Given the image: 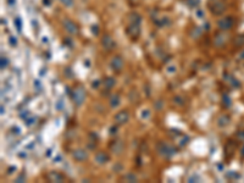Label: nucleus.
<instances>
[{
    "instance_id": "obj_5",
    "label": "nucleus",
    "mask_w": 244,
    "mask_h": 183,
    "mask_svg": "<svg viewBox=\"0 0 244 183\" xmlns=\"http://www.w3.org/2000/svg\"><path fill=\"white\" fill-rule=\"evenodd\" d=\"M226 10V6L225 4L221 1V0H217V1H214L211 5H210V11L216 15V16H220V15H222Z\"/></svg>"
},
{
    "instance_id": "obj_44",
    "label": "nucleus",
    "mask_w": 244,
    "mask_h": 183,
    "mask_svg": "<svg viewBox=\"0 0 244 183\" xmlns=\"http://www.w3.org/2000/svg\"><path fill=\"white\" fill-rule=\"evenodd\" d=\"M60 159H61V156H56V159H55V161H60Z\"/></svg>"
},
{
    "instance_id": "obj_34",
    "label": "nucleus",
    "mask_w": 244,
    "mask_h": 183,
    "mask_svg": "<svg viewBox=\"0 0 244 183\" xmlns=\"http://www.w3.org/2000/svg\"><path fill=\"white\" fill-rule=\"evenodd\" d=\"M167 72H168V73H175V72H176V66H175V65L168 66V67H167Z\"/></svg>"
},
{
    "instance_id": "obj_32",
    "label": "nucleus",
    "mask_w": 244,
    "mask_h": 183,
    "mask_svg": "<svg viewBox=\"0 0 244 183\" xmlns=\"http://www.w3.org/2000/svg\"><path fill=\"white\" fill-rule=\"evenodd\" d=\"M197 17L198 18H203L204 17V11L202 9H197Z\"/></svg>"
},
{
    "instance_id": "obj_31",
    "label": "nucleus",
    "mask_w": 244,
    "mask_h": 183,
    "mask_svg": "<svg viewBox=\"0 0 244 183\" xmlns=\"http://www.w3.org/2000/svg\"><path fill=\"white\" fill-rule=\"evenodd\" d=\"M223 104H225L226 108H228V106H231V99L228 98L227 95H225V96H223Z\"/></svg>"
},
{
    "instance_id": "obj_36",
    "label": "nucleus",
    "mask_w": 244,
    "mask_h": 183,
    "mask_svg": "<svg viewBox=\"0 0 244 183\" xmlns=\"http://www.w3.org/2000/svg\"><path fill=\"white\" fill-rule=\"evenodd\" d=\"M99 83H100V81H94V82L92 83V87H93L94 89H97V88H99Z\"/></svg>"
},
{
    "instance_id": "obj_38",
    "label": "nucleus",
    "mask_w": 244,
    "mask_h": 183,
    "mask_svg": "<svg viewBox=\"0 0 244 183\" xmlns=\"http://www.w3.org/2000/svg\"><path fill=\"white\" fill-rule=\"evenodd\" d=\"M42 3L44 6H50L51 5V0H42Z\"/></svg>"
},
{
    "instance_id": "obj_33",
    "label": "nucleus",
    "mask_w": 244,
    "mask_h": 183,
    "mask_svg": "<svg viewBox=\"0 0 244 183\" xmlns=\"http://www.w3.org/2000/svg\"><path fill=\"white\" fill-rule=\"evenodd\" d=\"M117 126H119V125H117ZM117 126H111V127H110V134H111V135L116 134V132H117Z\"/></svg>"
},
{
    "instance_id": "obj_19",
    "label": "nucleus",
    "mask_w": 244,
    "mask_h": 183,
    "mask_svg": "<svg viewBox=\"0 0 244 183\" xmlns=\"http://www.w3.org/2000/svg\"><path fill=\"white\" fill-rule=\"evenodd\" d=\"M124 181H126V182H137V181H138V177L136 176L134 173H132V172H131V173H127V174L124 176Z\"/></svg>"
},
{
    "instance_id": "obj_29",
    "label": "nucleus",
    "mask_w": 244,
    "mask_h": 183,
    "mask_svg": "<svg viewBox=\"0 0 244 183\" xmlns=\"http://www.w3.org/2000/svg\"><path fill=\"white\" fill-rule=\"evenodd\" d=\"M13 22H15V25H16L17 29L21 30V26H22V21H21V18H20V17H16V18L13 20Z\"/></svg>"
},
{
    "instance_id": "obj_3",
    "label": "nucleus",
    "mask_w": 244,
    "mask_h": 183,
    "mask_svg": "<svg viewBox=\"0 0 244 183\" xmlns=\"http://www.w3.org/2000/svg\"><path fill=\"white\" fill-rule=\"evenodd\" d=\"M126 32H127L131 39L133 40L138 39V37L140 34V23H132V22H129V25L126 28Z\"/></svg>"
},
{
    "instance_id": "obj_4",
    "label": "nucleus",
    "mask_w": 244,
    "mask_h": 183,
    "mask_svg": "<svg viewBox=\"0 0 244 183\" xmlns=\"http://www.w3.org/2000/svg\"><path fill=\"white\" fill-rule=\"evenodd\" d=\"M234 25V20L233 17L231 16H225V17H221L219 21H217V27L221 29V30H228L231 29Z\"/></svg>"
},
{
    "instance_id": "obj_40",
    "label": "nucleus",
    "mask_w": 244,
    "mask_h": 183,
    "mask_svg": "<svg viewBox=\"0 0 244 183\" xmlns=\"http://www.w3.org/2000/svg\"><path fill=\"white\" fill-rule=\"evenodd\" d=\"M23 178H25V174H22V176H20V177H18L17 179H16V182H21V181L23 179Z\"/></svg>"
},
{
    "instance_id": "obj_16",
    "label": "nucleus",
    "mask_w": 244,
    "mask_h": 183,
    "mask_svg": "<svg viewBox=\"0 0 244 183\" xmlns=\"http://www.w3.org/2000/svg\"><path fill=\"white\" fill-rule=\"evenodd\" d=\"M227 42V37L226 34H217L215 37V45L216 47H222V45H225Z\"/></svg>"
},
{
    "instance_id": "obj_27",
    "label": "nucleus",
    "mask_w": 244,
    "mask_h": 183,
    "mask_svg": "<svg viewBox=\"0 0 244 183\" xmlns=\"http://www.w3.org/2000/svg\"><path fill=\"white\" fill-rule=\"evenodd\" d=\"M0 62H1V68L4 70V68L7 67V64H9V61H7V59L5 56H1V60H0Z\"/></svg>"
},
{
    "instance_id": "obj_17",
    "label": "nucleus",
    "mask_w": 244,
    "mask_h": 183,
    "mask_svg": "<svg viewBox=\"0 0 244 183\" xmlns=\"http://www.w3.org/2000/svg\"><path fill=\"white\" fill-rule=\"evenodd\" d=\"M230 117H228L227 115H221L219 118H217V125L220 127H226L228 123H230Z\"/></svg>"
},
{
    "instance_id": "obj_6",
    "label": "nucleus",
    "mask_w": 244,
    "mask_h": 183,
    "mask_svg": "<svg viewBox=\"0 0 244 183\" xmlns=\"http://www.w3.org/2000/svg\"><path fill=\"white\" fill-rule=\"evenodd\" d=\"M62 25H64V28L67 30V33L70 34H73V35H76L78 33V26L73 21L69 20V18H65L62 21Z\"/></svg>"
},
{
    "instance_id": "obj_15",
    "label": "nucleus",
    "mask_w": 244,
    "mask_h": 183,
    "mask_svg": "<svg viewBox=\"0 0 244 183\" xmlns=\"http://www.w3.org/2000/svg\"><path fill=\"white\" fill-rule=\"evenodd\" d=\"M110 106H111L112 109L117 108V106H120V103H121V99H120V95L119 94H112L110 96Z\"/></svg>"
},
{
    "instance_id": "obj_14",
    "label": "nucleus",
    "mask_w": 244,
    "mask_h": 183,
    "mask_svg": "<svg viewBox=\"0 0 244 183\" xmlns=\"http://www.w3.org/2000/svg\"><path fill=\"white\" fill-rule=\"evenodd\" d=\"M115 83H116V81L112 77H105L104 79H103L101 84L106 90H110V89H112V87L115 86Z\"/></svg>"
},
{
    "instance_id": "obj_37",
    "label": "nucleus",
    "mask_w": 244,
    "mask_h": 183,
    "mask_svg": "<svg viewBox=\"0 0 244 183\" xmlns=\"http://www.w3.org/2000/svg\"><path fill=\"white\" fill-rule=\"evenodd\" d=\"M162 101H156V104H155V108H156L158 110H160V109H162Z\"/></svg>"
},
{
    "instance_id": "obj_7",
    "label": "nucleus",
    "mask_w": 244,
    "mask_h": 183,
    "mask_svg": "<svg viewBox=\"0 0 244 183\" xmlns=\"http://www.w3.org/2000/svg\"><path fill=\"white\" fill-rule=\"evenodd\" d=\"M101 45H103V48H104L105 50L110 51V50L115 49L116 43H115V40L112 39V37H110L109 34H105L104 37L101 38Z\"/></svg>"
},
{
    "instance_id": "obj_8",
    "label": "nucleus",
    "mask_w": 244,
    "mask_h": 183,
    "mask_svg": "<svg viewBox=\"0 0 244 183\" xmlns=\"http://www.w3.org/2000/svg\"><path fill=\"white\" fill-rule=\"evenodd\" d=\"M110 67L112 68L115 72H120L122 68H123V60L120 55H115L110 62Z\"/></svg>"
},
{
    "instance_id": "obj_42",
    "label": "nucleus",
    "mask_w": 244,
    "mask_h": 183,
    "mask_svg": "<svg viewBox=\"0 0 244 183\" xmlns=\"http://www.w3.org/2000/svg\"><path fill=\"white\" fill-rule=\"evenodd\" d=\"M34 83H35V87H37V88H40V83H39L38 81H35Z\"/></svg>"
},
{
    "instance_id": "obj_23",
    "label": "nucleus",
    "mask_w": 244,
    "mask_h": 183,
    "mask_svg": "<svg viewBox=\"0 0 244 183\" xmlns=\"http://www.w3.org/2000/svg\"><path fill=\"white\" fill-rule=\"evenodd\" d=\"M9 44L11 45V47H16L17 45V38L15 35H10L9 37Z\"/></svg>"
},
{
    "instance_id": "obj_35",
    "label": "nucleus",
    "mask_w": 244,
    "mask_h": 183,
    "mask_svg": "<svg viewBox=\"0 0 244 183\" xmlns=\"http://www.w3.org/2000/svg\"><path fill=\"white\" fill-rule=\"evenodd\" d=\"M6 4L9 5L10 7H12V6L16 5V0H6Z\"/></svg>"
},
{
    "instance_id": "obj_18",
    "label": "nucleus",
    "mask_w": 244,
    "mask_h": 183,
    "mask_svg": "<svg viewBox=\"0 0 244 183\" xmlns=\"http://www.w3.org/2000/svg\"><path fill=\"white\" fill-rule=\"evenodd\" d=\"M129 22H132V23H142V16L137 12H132L129 15Z\"/></svg>"
},
{
    "instance_id": "obj_30",
    "label": "nucleus",
    "mask_w": 244,
    "mask_h": 183,
    "mask_svg": "<svg viewBox=\"0 0 244 183\" xmlns=\"http://www.w3.org/2000/svg\"><path fill=\"white\" fill-rule=\"evenodd\" d=\"M187 3H188V5H189V6L195 7V6H198V5H199V0H187Z\"/></svg>"
},
{
    "instance_id": "obj_39",
    "label": "nucleus",
    "mask_w": 244,
    "mask_h": 183,
    "mask_svg": "<svg viewBox=\"0 0 244 183\" xmlns=\"http://www.w3.org/2000/svg\"><path fill=\"white\" fill-rule=\"evenodd\" d=\"M11 129H12V132H15V131H16V134H20V133H21V129H20V128L17 127V126H16V127L13 126V127H12Z\"/></svg>"
},
{
    "instance_id": "obj_22",
    "label": "nucleus",
    "mask_w": 244,
    "mask_h": 183,
    "mask_svg": "<svg viewBox=\"0 0 244 183\" xmlns=\"http://www.w3.org/2000/svg\"><path fill=\"white\" fill-rule=\"evenodd\" d=\"M173 103L176 105H183L184 104V99L181 96V95H177L175 99H173Z\"/></svg>"
},
{
    "instance_id": "obj_10",
    "label": "nucleus",
    "mask_w": 244,
    "mask_h": 183,
    "mask_svg": "<svg viewBox=\"0 0 244 183\" xmlns=\"http://www.w3.org/2000/svg\"><path fill=\"white\" fill-rule=\"evenodd\" d=\"M72 157L75 159L76 161L82 162V161H86V160L88 159V152L84 149H76L72 152Z\"/></svg>"
},
{
    "instance_id": "obj_11",
    "label": "nucleus",
    "mask_w": 244,
    "mask_h": 183,
    "mask_svg": "<svg viewBox=\"0 0 244 183\" xmlns=\"http://www.w3.org/2000/svg\"><path fill=\"white\" fill-rule=\"evenodd\" d=\"M94 159H95V162H97L98 165H105L106 162H109V160H110L109 155L106 154V152H104V151L97 152Z\"/></svg>"
},
{
    "instance_id": "obj_43",
    "label": "nucleus",
    "mask_w": 244,
    "mask_h": 183,
    "mask_svg": "<svg viewBox=\"0 0 244 183\" xmlns=\"http://www.w3.org/2000/svg\"><path fill=\"white\" fill-rule=\"evenodd\" d=\"M42 42H43V43H44V42L47 43V42H48V38H47V37H45V38H43V39H42Z\"/></svg>"
},
{
    "instance_id": "obj_28",
    "label": "nucleus",
    "mask_w": 244,
    "mask_h": 183,
    "mask_svg": "<svg viewBox=\"0 0 244 183\" xmlns=\"http://www.w3.org/2000/svg\"><path fill=\"white\" fill-rule=\"evenodd\" d=\"M91 29H92V33H93L94 35H98V34H99V26H98V25H93Z\"/></svg>"
},
{
    "instance_id": "obj_41",
    "label": "nucleus",
    "mask_w": 244,
    "mask_h": 183,
    "mask_svg": "<svg viewBox=\"0 0 244 183\" xmlns=\"http://www.w3.org/2000/svg\"><path fill=\"white\" fill-rule=\"evenodd\" d=\"M239 59H242V60H244V51H242L240 54H239Z\"/></svg>"
},
{
    "instance_id": "obj_21",
    "label": "nucleus",
    "mask_w": 244,
    "mask_h": 183,
    "mask_svg": "<svg viewBox=\"0 0 244 183\" xmlns=\"http://www.w3.org/2000/svg\"><path fill=\"white\" fill-rule=\"evenodd\" d=\"M234 45H244V34L238 35L234 39Z\"/></svg>"
},
{
    "instance_id": "obj_25",
    "label": "nucleus",
    "mask_w": 244,
    "mask_h": 183,
    "mask_svg": "<svg viewBox=\"0 0 244 183\" xmlns=\"http://www.w3.org/2000/svg\"><path fill=\"white\" fill-rule=\"evenodd\" d=\"M183 137V139H180V147H184V145H187V143H188V140H189V138L187 135H182Z\"/></svg>"
},
{
    "instance_id": "obj_12",
    "label": "nucleus",
    "mask_w": 244,
    "mask_h": 183,
    "mask_svg": "<svg viewBox=\"0 0 244 183\" xmlns=\"http://www.w3.org/2000/svg\"><path fill=\"white\" fill-rule=\"evenodd\" d=\"M110 149L112 150L114 154L120 155L121 152L123 151V142L122 140H115V142H112V144L110 145Z\"/></svg>"
},
{
    "instance_id": "obj_20",
    "label": "nucleus",
    "mask_w": 244,
    "mask_h": 183,
    "mask_svg": "<svg viewBox=\"0 0 244 183\" xmlns=\"http://www.w3.org/2000/svg\"><path fill=\"white\" fill-rule=\"evenodd\" d=\"M150 116H151V113H150L149 109H144L142 112H140V118H142V120H148Z\"/></svg>"
},
{
    "instance_id": "obj_2",
    "label": "nucleus",
    "mask_w": 244,
    "mask_h": 183,
    "mask_svg": "<svg viewBox=\"0 0 244 183\" xmlns=\"http://www.w3.org/2000/svg\"><path fill=\"white\" fill-rule=\"evenodd\" d=\"M72 99H73V101L76 103L77 106L82 105L83 101H84V99H86V90H84V88H82L81 86L76 87L75 89H73V92H72Z\"/></svg>"
},
{
    "instance_id": "obj_1",
    "label": "nucleus",
    "mask_w": 244,
    "mask_h": 183,
    "mask_svg": "<svg viewBox=\"0 0 244 183\" xmlns=\"http://www.w3.org/2000/svg\"><path fill=\"white\" fill-rule=\"evenodd\" d=\"M156 150L159 152V155L162 156V157H165V159L172 157L176 154V152H177V150L172 145H168V144H166L164 142H161V143L158 144V145H156Z\"/></svg>"
},
{
    "instance_id": "obj_26",
    "label": "nucleus",
    "mask_w": 244,
    "mask_h": 183,
    "mask_svg": "<svg viewBox=\"0 0 244 183\" xmlns=\"http://www.w3.org/2000/svg\"><path fill=\"white\" fill-rule=\"evenodd\" d=\"M61 4H64L66 7H71L73 6V0H60Z\"/></svg>"
},
{
    "instance_id": "obj_9",
    "label": "nucleus",
    "mask_w": 244,
    "mask_h": 183,
    "mask_svg": "<svg viewBox=\"0 0 244 183\" xmlns=\"http://www.w3.org/2000/svg\"><path fill=\"white\" fill-rule=\"evenodd\" d=\"M114 120L116 122V125H124V123H127V121L129 120V113L126 110H122V111L116 113Z\"/></svg>"
},
{
    "instance_id": "obj_45",
    "label": "nucleus",
    "mask_w": 244,
    "mask_h": 183,
    "mask_svg": "<svg viewBox=\"0 0 244 183\" xmlns=\"http://www.w3.org/2000/svg\"><path fill=\"white\" fill-rule=\"evenodd\" d=\"M242 152H243V155H244V148H243V150H242Z\"/></svg>"
},
{
    "instance_id": "obj_13",
    "label": "nucleus",
    "mask_w": 244,
    "mask_h": 183,
    "mask_svg": "<svg viewBox=\"0 0 244 183\" xmlns=\"http://www.w3.org/2000/svg\"><path fill=\"white\" fill-rule=\"evenodd\" d=\"M48 179L50 181V182H62L64 179H65V177L62 176V174H60L59 172H56V171H53V172H49V174H48Z\"/></svg>"
},
{
    "instance_id": "obj_24",
    "label": "nucleus",
    "mask_w": 244,
    "mask_h": 183,
    "mask_svg": "<svg viewBox=\"0 0 244 183\" xmlns=\"http://www.w3.org/2000/svg\"><path fill=\"white\" fill-rule=\"evenodd\" d=\"M25 122H26V125H27V126H32V125L34 123V122H35V117L31 115V116H29L27 120H25Z\"/></svg>"
}]
</instances>
